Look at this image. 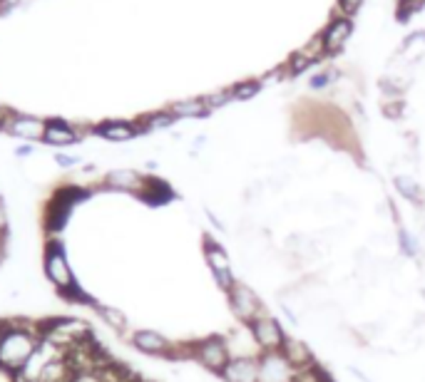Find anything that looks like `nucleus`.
Segmentation results:
<instances>
[{
  "mask_svg": "<svg viewBox=\"0 0 425 382\" xmlns=\"http://www.w3.org/2000/svg\"><path fill=\"white\" fill-rule=\"evenodd\" d=\"M0 382H18L16 370H11V367H6V365H3V362H0Z\"/></svg>",
  "mask_w": 425,
  "mask_h": 382,
  "instance_id": "nucleus-28",
  "label": "nucleus"
},
{
  "mask_svg": "<svg viewBox=\"0 0 425 382\" xmlns=\"http://www.w3.org/2000/svg\"><path fill=\"white\" fill-rule=\"evenodd\" d=\"M361 3H363V0H341V6H343V11H346V13H353L358 6H361Z\"/></svg>",
  "mask_w": 425,
  "mask_h": 382,
  "instance_id": "nucleus-32",
  "label": "nucleus"
},
{
  "mask_svg": "<svg viewBox=\"0 0 425 382\" xmlns=\"http://www.w3.org/2000/svg\"><path fill=\"white\" fill-rule=\"evenodd\" d=\"M30 154H32V147H30V144H20V147H16V157L25 159V157H30Z\"/></svg>",
  "mask_w": 425,
  "mask_h": 382,
  "instance_id": "nucleus-31",
  "label": "nucleus"
},
{
  "mask_svg": "<svg viewBox=\"0 0 425 382\" xmlns=\"http://www.w3.org/2000/svg\"><path fill=\"white\" fill-rule=\"evenodd\" d=\"M55 164L63 169H73L80 164V157H70V154H55Z\"/></svg>",
  "mask_w": 425,
  "mask_h": 382,
  "instance_id": "nucleus-26",
  "label": "nucleus"
},
{
  "mask_svg": "<svg viewBox=\"0 0 425 382\" xmlns=\"http://www.w3.org/2000/svg\"><path fill=\"white\" fill-rule=\"evenodd\" d=\"M333 79V72H321V75H316L314 79H311V87L314 89H321V87H326V84Z\"/></svg>",
  "mask_w": 425,
  "mask_h": 382,
  "instance_id": "nucleus-27",
  "label": "nucleus"
},
{
  "mask_svg": "<svg viewBox=\"0 0 425 382\" xmlns=\"http://www.w3.org/2000/svg\"><path fill=\"white\" fill-rule=\"evenodd\" d=\"M219 377L221 382H259V355H234Z\"/></svg>",
  "mask_w": 425,
  "mask_h": 382,
  "instance_id": "nucleus-10",
  "label": "nucleus"
},
{
  "mask_svg": "<svg viewBox=\"0 0 425 382\" xmlns=\"http://www.w3.org/2000/svg\"><path fill=\"white\" fill-rule=\"evenodd\" d=\"M42 268H45V278L53 283L58 291H65L78 283L60 238H47L45 253H42Z\"/></svg>",
  "mask_w": 425,
  "mask_h": 382,
  "instance_id": "nucleus-3",
  "label": "nucleus"
},
{
  "mask_svg": "<svg viewBox=\"0 0 425 382\" xmlns=\"http://www.w3.org/2000/svg\"><path fill=\"white\" fill-rule=\"evenodd\" d=\"M393 184H395V191H398L408 204L418 206V209L423 206V189H420V184L415 182L413 177H408V174H398V177L393 179Z\"/></svg>",
  "mask_w": 425,
  "mask_h": 382,
  "instance_id": "nucleus-17",
  "label": "nucleus"
},
{
  "mask_svg": "<svg viewBox=\"0 0 425 382\" xmlns=\"http://www.w3.org/2000/svg\"><path fill=\"white\" fill-rule=\"evenodd\" d=\"M13 3H23V0H6V6H13Z\"/></svg>",
  "mask_w": 425,
  "mask_h": 382,
  "instance_id": "nucleus-33",
  "label": "nucleus"
},
{
  "mask_svg": "<svg viewBox=\"0 0 425 382\" xmlns=\"http://www.w3.org/2000/svg\"><path fill=\"white\" fill-rule=\"evenodd\" d=\"M202 251H204L207 268H209L214 283L224 291V293H229V291L234 288L236 276H234V268H231V258H229V253H226V248L221 246L219 241H214L211 236H204Z\"/></svg>",
  "mask_w": 425,
  "mask_h": 382,
  "instance_id": "nucleus-5",
  "label": "nucleus"
},
{
  "mask_svg": "<svg viewBox=\"0 0 425 382\" xmlns=\"http://www.w3.org/2000/svg\"><path fill=\"white\" fill-rule=\"evenodd\" d=\"M87 129H80L75 125H68L63 120H47V129H45V144L50 147H70V144H78L85 136Z\"/></svg>",
  "mask_w": 425,
  "mask_h": 382,
  "instance_id": "nucleus-12",
  "label": "nucleus"
},
{
  "mask_svg": "<svg viewBox=\"0 0 425 382\" xmlns=\"http://www.w3.org/2000/svg\"><path fill=\"white\" fill-rule=\"evenodd\" d=\"M130 343L135 350H140L142 355L149 357H167V360H177V345L169 338H164L162 333L149 328H140L130 336Z\"/></svg>",
  "mask_w": 425,
  "mask_h": 382,
  "instance_id": "nucleus-8",
  "label": "nucleus"
},
{
  "mask_svg": "<svg viewBox=\"0 0 425 382\" xmlns=\"http://www.w3.org/2000/svg\"><path fill=\"white\" fill-rule=\"evenodd\" d=\"M45 129H47V120H42V117L11 112V117L6 120V125H3V129L0 132H6V134H11V136H16V139H23L25 144H30V141L45 139Z\"/></svg>",
  "mask_w": 425,
  "mask_h": 382,
  "instance_id": "nucleus-9",
  "label": "nucleus"
},
{
  "mask_svg": "<svg viewBox=\"0 0 425 382\" xmlns=\"http://www.w3.org/2000/svg\"><path fill=\"white\" fill-rule=\"evenodd\" d=\"M179 357H189V360H195L197 365L204 367V370L214 372V375H221L226 362L234 355H231L229 338L207 336L195 343H189V345H177V360Z\"/></svg>",
  "mask_w": 425,
  "mask_h": 382,
  "instance_id": "nucleus-1",
  "label": "nucleus"
},
{
  "mask_svg": "<svg viewBox=\"0 0 425 382\" xmlns=\"http://www.w3.org/2000/svg\"><path fill=\"white\" fill-rule=\"evenodd\" d=\"M204 214H207V219H209L211 224H214V229H216V231H226V226L221 224L219 219H216V216H214V211H211V209H204Z\"/></svg>",
  "mask_w": 425,
  "mask_h": 382,
  "instance_id": "nucleus-30",
  "label": "nucleus"
},
{
  "mask_svg": "<svg viewBox=\"0 0 425 382\" xmlns=\"http://www.w3.org/2000/svg\"><path fill=\"white\" fill-rule=\"evenodd\" d=\"M259 89H261V84L259 82H242L234 87V100H252V97H257Z\"/></svg>",
  "mask_w": 425,
  "mask_h": 382,
  "instance_id": "nucleus-23",
  "label": "nucleus"
},
{
  "mask_svg": "<svg viewBox=\"0 0 425 382\" xmlns=\"http://www.w3.org/2000/svg\"><path fill=\"white\" fill-rule=\"evenodd\" d=\"M169 112H172L174 117H184V120H192V117H204L209 115V107H207L204 97H197V100H182V102H174L172 107H169Z\"/></svg>",
  "mask_w": 425,
  "mask_h": 382,
  "instance_id": "nucleus-18",
  "label": "nucleus"
},
{
  "mask_svg": "<svg viewBox=\"0 0 425 382\" xmlns=\"http://www.w3.org/2000/svg\"><path fill=\"white\" fill-rule=\"evenodd\" d=\"M58 295L63 300H68V303H75V305H90V308H92V305L97 303V300H94L92 295L80 286V283H75V286H70V288H65V291H58Z\"/></svg>",
  "mask_w": 425,
  "mask_h": 382,
  "instance_id": "nucleus-21",
  "label": "nucleus"
},
{
  "mask_svg": "<svg viewBox=\"0 0 425 382\" xmlns=\"http://www.w3.org/2000/svg\"><path fill=\"white\" fill-rule=\"evenodd\" d=\"M247 328H249V336H252V340L259 352L281 350L286 338H289V333H286V328L281 325V320L273 318L271 313H264L261 318H257L252 325H247Z\"/></svg>",
  "mask_w": 425,
  "mask_h": 382,
  "instance_id": "nucleus-6",
  "label": "nucleus"
},
{
  "mask_svg": "<svg viewBox=\"0 0 425 382\" xmlns=\"http://www.w3.org/2000/svg\"><path fill=\"white\" fill-rule=\"evenodd\" d=\"M102 184H105L110 191H127V194L140 196V191L144 189V184H147V177L135 172V169H112V172L105 174Z\"/></svg>",
  "mask_w": 425,
  "mask_h": 382,
  "instance_id": "nucleus-11",
  "label": "nucleus"
},
{
  "mask_svg": "<svg viewBox=\"0 0 425 382\" xmlns=\"http://www.w3.org/2000/svg\"><path fill=\"white\" fill-rule=\"evenodd\" d=\"M226 303H229L234 318L239 320V323H244V325H252L254 320L261 318V315L266 313V305H264V300L259 298L257 291H254L252 286H247L244 281L234 283V288L226 293Z\"/></svg>",
  "mask_w": 425,
  "mask_h": 382,
  "instance_id": "nucleus-4",
  "label": "nucleus"
},
{
  "mask_svg": "<svg viewBox=\"0 0 425 382\" xmlns=\"http://www.w3.org/2000/svg\"><path fill=\"white\" fill-rule=\"evenodd\" d=\"M281 352L286 357H289L291 362H294L299 370H304V367H311V365H316V355H314V350H311L309 345H306L304 340H299V338H286V343H283V348H281Z\"/></svg>",
  "mask_w": 425,
  "mask_h": 382,
  "instance_id": "nucleus-15",
  "label": "nucleus"
},
{
  "mask_svg": "<svg viewBox=\"0 0 425 382\" xmlns=\"http://www.w3.org/2000/svg\"><path fill=\"white\" fill-rule=\"evenodd\" d=\"M140 199L149 206H164V204H169V201H174V191L167 182H162V179L147 177V184H144V189L140 191Z\"/></svg>",
  "mask_w": 425,
  "mask_h": 382,
  "instance_id": "nucleus-14",
  "label": "nucleus"
},
{
  "mask_svg": "<svg viewBox=\"0 0 425 382\" xmlns=\"http://www.w3.org/2000/svg\"><path fill=\"white\" fill-rule=\"evenodd\" d=\"M92 132L107 141H130V139H135V136L144 134L140 125H132V122H122V120L102 122V125H97Z\"/></svg>",
  "mask_w": 425,
  "mask_h": 382,
  "instance_id": "nucleus-13",
  "label": "nucleus"
},
{
  "mask_svg": "<svg viewBox=\"0 0 425 382\" xmlns=\"http://www.w3.org/2000/svg\"><path fill=\"white\" fill-rule=\"evenodd\" d=\"M299 367L283 355L276 352H259V382H296Z\"/></svg>",
  "mask_w": 425,
  "mask_h": 382,
  "instance_id": "nucleus-7",
  "label": "nucleus"
},
{
  "mask_svg": "<svg viewBox=\"0 0 425 382\" xmlns=\"http://www.w3.org/2000/svg\"><path fill=\"white\" fill-rule=\"evenodd\" d=\"M348 35H351V25H348V20H336L333 25H331V30L324 35V47L328 50V53H336L338 47H343V42H346Z\"/></svg>",
  "mask_w": 425,
  "mask_h": 382,
  "instance_id": "nucleus-19",
  "label": "nucleus"
},
{
  "mask_svg": "<svg viewBox=\"0 0 425 382\" xmlns=\"http://www.w3.org/2000/svg\"><path fill=\"white\" fill-rule=\"evenodd\" d=\"M92 310L102 318V323L107 325V328H112L115 333H127L130 330V320H127V315L122 313L120 308H115V305H105V303H97L92 305Z\"/></svg>",
  "mask_w": 425,
  "mask_h": 382,
  "instance_id": "nucleus-16",
  "label": "nucleus"
},
{
  "mask_svg": "<svg viewBox=\"0 0 425 382\" xmlns=\"http://www.w3.org/2000/svg\"><path fill=\"white\" fill-rule=\"evenodd\" d=\"M37 343L40 338L27 330H18L13 318H6V333L0 338V362L18 372L27 362V357L35 352Z\"/></svg>",
  "mask_w": 425,
  "mask_h": 382,
  "instance_id": "nucleus-2",
  "label": "nucleus"
},
{
  "mask_svg": "<svg viewBox=\"0 0 425 382\" xmlns=\"http://www.w3.org/2000/svg\"><path fill=\"white\" fill-rule=\"evenodd\" d=\"M174 120H177V117L167 110V112H157V115H147L140 122V127L142 132H154V129H164V127H172Z\"/></svg>",
  "mask_w": 425,
  "mask_h": 382,
  "instance_id": "nucleus-22",
  "label": "nucleus"
},
{
  "mask_svg": "<svg viewBox=\"0 0 425 382\" xmlns=\"http://www.w3.org/2000/svg\"><path fill=\"white\" fill-rule=\"evenodd\" d=\"M0 234H8V211L3 199H0Z\"/></svg>",
  "mask_w": 425,
  "mask_h": 382,
  "instance_id": "nucleus-29",
  "label": "nucleus"
},
{
  "mask_svg": "<svg viewBox=\"0 0 425 382\" xmlns=\"http://www.w3.org/2000/svg\"><path fill=\"white\" fill-rule=\"evenodd\" d=\"M229 100H234V89H221V92H214V94H209V97H204L209 110H216V107L226 105Z\"/></svg>",
  "mask_w": 425,
  "mask_h": 382,
  "instance_id": "nucleus-24",
  "label": "nucleus"
},
{
  "mask_svg": "<svg viewBox=\"0 0 425 382\" xmlns=\"http://www.w3.org/2000/svg\"><path fill=\"white\" fill-rule=\"evenodd\" d=\"M395 238H398V248L405 258H418L420 256L423 246H420V238L413 234V231H408L405 226H400V229L395 231Z\"/></svg>",
  "mask_w": 425,
  "mask_h": 382,
  "instance_id": "nucleus-20",
  "label": "nucleus"
},
{
  "mask_svg": "<svg viewBox=\"0 0 425 382\" xmlns=\"http://www.w3.org/2000/svg\"><path fill=\"white\" fill-rule=\"evenodd\" d=\"M73 382H105L100 375V370H87V372H78L73 377Z\"/></svg>",
  "mask_w": 425,
  "mask_h": 382,
  "instance_id": "nucleus-25",
  "label": "nucleus"
}]
</instances>
